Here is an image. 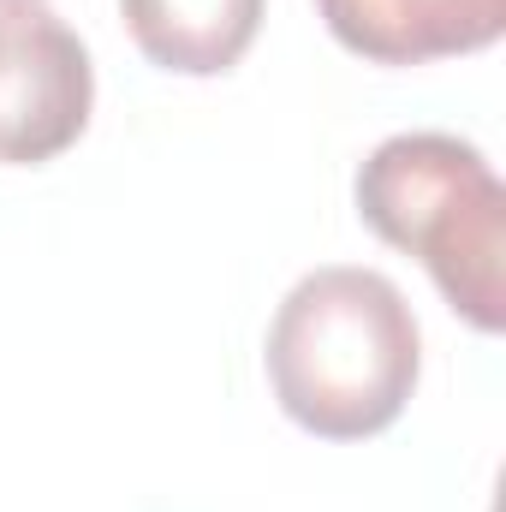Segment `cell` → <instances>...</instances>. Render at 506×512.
I'll return each mask as SVG.
<instances>
[{"label":"cell","instance_id":"obj_6","mask_svg":"<svg viewBox=\"0 0 506 512\" xmlns=\"http://www.w3.org/2000/svg\"><path fill=\"white\" fill-rule=\"evenodd\" d=\"M0 6H36V0H0Z\"/></svg>","mask_w":506,"mask_h":512},{"label":"cell","instance_id":"obj_2","mask_svg":"<svg viewBox=\"0 0 506 512\" xmlns=\"http://www.w3.org/2000/svg\"><path fill=\"white\" fill-rule=\"evenodd\" d=\"M358 215L417 256L441 298L477 328H506V185L489 155L447 131H399L358 167Z\"/></svg>","mask_w":506,"mask_h":512},{"label":"cell","instance_id":"obj_4","mask_svg":"<svg viewBox=\"0 0 506 512\" xmlns=\"http://www.w3.org/2000/svg\"><path fill=\"white\" fill-rule=\"evenodd\" d=\"M340 48L376 66H429L501 42L506 0H316Z\"/></svg>","mask_w":506,"mask_h":512},{"label":"cell","instance_id":"obj_1","mask_svg":"<svg viewBox=\"0 0 506 512\" xmlns=\"http://www.w3.org/2000/svg\"><path fill=\"white\" fill-rule=\"evenodd\" d=\"M268 387L280 411L322 441H364L399 423L423 370L405 292L376 268L304 274L268 322Z\"/></svg>","mask_w":506,"mask_h":512},{"label":"cell","instance_id":"obj_5","mask_svg":"<svg viewBox=\"0 0 506 512\" xmlns=\"http://www.w3.org/2000/svg\"><path fill=\"white\" fill-rule=\"evenodd\" d=\"M268 0H120L143 60L179 78H215L245 60Z\"/></svg>","mask_w":506,"mask_h":512},{"label":"cell","instance_id":"obj_3","mask_svg":"<svg viewBox=\"0 0 506 512\" xmlns=\"http://www.w3.org/2000/svg\"><path fill=\"white\" fill-rule=\"evenodd\" d=\"M96 108V66L72 24L0 6V161L36 167L72 149Z\"/></svg>","mask_w":506,"mask_h":512}]
</instances>
